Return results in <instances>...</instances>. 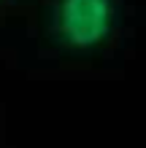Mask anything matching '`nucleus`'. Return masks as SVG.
I'll list each match as a JSON object with an SVG mask.
<instances>
[{
	"label": "nucleus",
	"mask_w": 146,
	"mask_h": 148,
	"mask_svg": "<svg viewBox=\"0 0 146 148\" xmlns=\"http://www.w3.org/2000/svg\"><path fill=\"white\" fill-rule=\"evenodd\" d=\"M114 19V0H51L49 38L65 51L87 54L108 40Z\"/></svg>",
	"instance_id": "nucleus-1"
}]
</instances>
